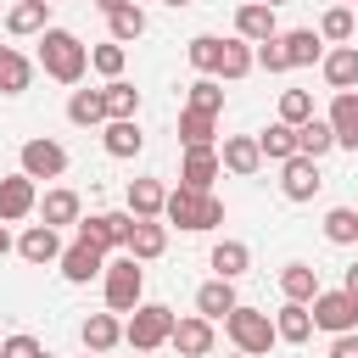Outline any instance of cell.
<instances>
[{
	"label": "cell",
	"instance_id": "1",
	"mask_svg": "<svg viewBox=\"0 0 358 358\" xmlns=\"http://www.w3.org/2000/svg\"><path fill=\"white\" fill-rule=\"evenodd\" d=\"M39 67L56 84H78L90 67V45H78V34H67V28H45L39 34Z\"/></svg>",
	"mask_w": 358,
	"mask_h": 358
},
{
	"label": "cell",
	"instance_id": "2",
	"mask_svg": "<svg viewBox=\"0 0 358 358\" xmlns=\"http://www.w3.org/2000/svg\"><path fill=\"white\" fill-rule=\"evenodd\" d=\"M162 218L168 224H179V229H218L224 224V201L213 196V190H168V201H162Z\"/></svg>",
	"mask_w": 358,
	"mask_h": 358
},
{
	"label": "cell",
	"instance_id": "3",
	"mask_svg": "<svg viewBox=\"0 0 358 358\" xmlns=\"http://www.w3.org/2000/svg\"><path fill=\"white\" fill-rule=\"evenodd\" d=\"M224 336L235 341V352H246V358H263L280 336H274V319L268 313H257V308H246V302H235L229 313H224Z\"/></svg>",
	"mask_w": 358,
	"mask_h": 358
},
{
	"label": "cell",
	"instance_id": "4",
	"mask_svg": "<svg viewBox=\"0 0 358 358\" xmlns=\"http://www.w3.org/2000/svg\"><path fill=\"white\" fill-rule=\"evenodd\" d=\"M101 291H106V313H134L140 308V291H145V274H140V263L123 252V257H112L106 263V274H101Z\"/></svg>",
	"mask_w": 358,
	"mask_h": 358
},
{
	"label": "cell",
	"instance_id": "5",
	"mask_svg": "<svg viewBox=\"0 0 358 358\" xmlns=\"http://www.w3.org/2000/svg\"><path fill=\"white\" fill-rule=\"evenodd\" d=\"M173 308H162V302H140L134 313H129V324H123V341L134 347V352H157L168 336H173Z\"/></svg>",
	"mask_w": 358,
	"mask_h": 358
},
{
	"label": "cell",
	"instance_id": "6",
	"mask_svg": "<svg viewBox=\"0 0 358 358\" xmlns=\"http://www.w3.org/2000/svg\"><path fill=\"white\" fill-rule=\"evenodd\" d=\"M308 313H313V330H330V336L358 330V296H347L341 285H336V291H319V296L308 302Z\"/></svg>",
	"mask_w": 358,
	"mask_h": 358
},
{
	"label": "cell",
	"instance_id": "7",
	"mask_svg": "<svg viewBox=\"0 0 358 358\" xmlns=\"http://www.w3.org/2000/svg\"><path fill=\"white\" fill-rule=\"evenodd\" d=\"M129 229H134V213H90V218H78V241H90L101 252H123Z\"/></svg>",
	"mask_w": 358,
	"mask_h": 358
},
{
	"label": "cell",
	"instance_id": "8",
	"mask_svg": "<svg viewBox=\"0 0 358 358\" xmlns=\"http://www.w3.org/2000/svg\"><path fill=\"white\" fill-rule=\"evenodd\" d=\"M22 173L28 179H62L67 173V151L56 140H22Z\"/></svg>",
	"mask_w": 358,
	"mask_h": 358
},
{
	"label": "cell",
	"instance_id": "9",
	"mask_svg": "<svg viewBox=\"0 0 358 358\" xmlns=\"http://www.w3.org/2000/svg\"><path fill=\"white\" fill-rule=\"evenodd\" d=\"M319 162L313 157H291V162H280V190H285V201H313L319 196Z\"/></svg>",
	"mask_w": 358,
	"mask_h": 358
},
{
	"label": "cell",
	"instance_id": "10",
	"mask_svg": "<svg viewBox=\"0 0 358 358\" xmlns=\"http://www.w3.org/2000/svg\"><path fill=\"white\" fill-rule=\"evenodd\" d=\"M62 274L73 280V285H90L95 274H106V252L101 246H90V241H73V246H62Z\"/></svg>",
	"mask_w": 358,
	"mask_h": 358
},
{
	"label": "cell",
	"instance_id": "11",
	"mask_svg": "<svg viewBox=\"0 0 358 358\" xmlns=\"http://www.w3.org/2000/svg\"><path fill=\"white\" fill-rule=\"evenodd\" d=\"M168 341L179 347V358H207V352H213V319L185 313V319H173V336H168Z\"/></svg>",
	"mask_w": 358,
	"mask_h": 358
},
{
	"label": "cell",
	"instance_id": "12",
	"mask_svg": "<svg viewBox=\"0 0 358 358\" xmlns=\"http://www.w3.org/2000/svg\"><path fill=\"white\" fill-rule=\"evenodd\" d=\"M39 207V190H34V179L28 173H11V179H0V224H17V218H28Z\"/></svg>",
	"mask_w": 358,
	"mask_h": 358
},
{
	"label": "cell",
	"instance_id": "13",
	"mask_svg": "<svg viewBox=\"0 0 358 358\" xmlns=\"http://www.w3.org/2000/svg\"><path fill=\"white\" fill-rule=\"evenodd\" d=\"M218 168H229L235 179H252L263 168V151H257V134H229L224 151H218Z\"/></svg>",
	"mask_w": 358,
	"mask_h": 358
},
{
	"label": "cell",
	"instance_id": "14",
	"mask_svg": "<svg viewBox=\"0 0 358 358\" xmlns=\"http://www.w3.org/2000/svg\"><path fill=\"white\" fill-rule=\"evenodd\" d=\"M134 263H151V257H162L168 252V224L162 218H134V229H129V246H123Z\"/></svg>",
	"mask_w": 358,
	"mask_h": 358
},
{
	"label": "cell",
	"instance_id": "15",
	"mask_svg": "<svg viewBox=\"0 0 358 358\" xmlns=\"http://www.w3.org/2000/svg\"><path fill=\"white\" fill-rule=\"evenodd\" d=\"M218 173H224V168H218V145L185 151V162H179V185H185V190H213Z\"/></svg>",
	"mask_w": 358,
	"mask_h": 358
},
{
	"label": "cell",
	"instance_id": "16",
	"mask_svg": "<svg viewBox=\"0 0 358 358\" xmlns=\"http://www.w3.org/2000/svg\"><path fill=\"white\" fill-rule=\"evenodd\" d=\"M330 134H336V145H347V151H358V90H341L336 101H330Z\"/></svg>",
	"mask_w": 358,
	"mask_h": 358
},
{
	"label": "cell",
	"instance_id": "17",
	"mask_svg": "<svg viewBox=\"0 0 358 358\" xmlns=\"http://www.w3.org/2000/svg\"><path fill=\"white\" fill-rule=\"evenodd\" d=\"M280 28H274V11L263 6V0H246L241 11H235V39H246V45H263V39H274Z\"/></svg>",
	"mask_w": 358,
	"mask_h": 358
},
{
	"label": "cell",
	"instance_id": "18",
	"mask_svg": "<svg viewBox=\"0 0 358 358\" xmlns=\"http://www.w3.org/2000/svg\"><path fill=\"white\" fill-rule=\"evenodd\" d=\"M324 84L341 95V90H358V45H336V50H324Z\"/></svg>",
	"mask_w": 358,
	"mask_h": 358
},
{
	"label": "cell",
	"instance_id": "19",
	"mask_svg": "<svg viewBox=\"0 0 358 358\" xmlns=\"http://www.w3.org/2000/svg\"><path fill=\"white\" fill-rule=\"evenodd\" d=\"M17 252H22V263H56L62 257V235L50 224H28L22 241H17Z\"/></svg>",
	"mask_w": 358,
	"mask_h": 358
},
{
	"label": "cell",
	"instance_id": "20",
	"mask_svg": "<svg viewBox=\"0 0 358 358\" xmlns=\"http://www.w3.org/2000/svg\"><path fill=\"white\" fill-rule=\"evenodd\" d=\"M280 45H285V62H291V67L324 62V39H319V28H291V34H280Z\"/></svg>",
	"mask_w": 358,
	"mask_h": 358
},
{
	"label": "cell",
	"instance_id": "21",
	"mask_svg": "<svg viewBox=\"0 0 358 358\" xmlns=\"http://www.w3.org/2000/svg\"><path fill=\"white\" fill-rule=\"evenodd\" d=\"M252 268V246L246 241H218L213 246V280H241Z\"/></svg>",
	"mask_w": 358,
	"mask_h": 358
},
{
	"label": "cell",
	"instance_id": "22",
	"mask_svg": "<svg viewBox=\"0 0 358 358\" xmlns=\"http://www.w3.org/2000/svg\"><path fill=\"white\" fill-rule=\"evenodd\" d=\"M280 291H285V302H313L324 285H319V268H308V263H285V268H280Z\"/></svg>",
	"mask_w": 358,
	"mask_h": 358
},
{
	"label": "cell",
	"instance_id": "23",
	"mask_svg": "<svg viewBox=\"0 0 358 358\" xmlns=\"http://www.w3.org/2000/svg\"><path fill=\"white\" fill-rule=\"evenodd\" d=\"M274 336L291 341V347H302V341L313 336V313H308V302H285V308L274 313Z\"/></svg>",
	"mask_w": 358,
	"mask_h": 358
},
{
	"label": "cell",
	"instance_id": "24",
	"mask_svg": "<svg viewBox=\"0 0 358 358\" xmlns=\"http://www.w3.org/2000/svg\"><path fill=\"white\" fill-rule=\"evenodd\" d=\"M117 341H123L117 313H90V319H84V352H95V358H101V352H112Z\"/></svg>",
	"mask_w": 358,
	"mask_h": 358
},
{
	"label": "cell",
	"instance_id": "25",
	"mask_svg": "<svg viewBox=\"0 0 358 358\" xmlns=\"http://www.w3.org/2000/svg\"><path fill=\"white\" fill-rule=\"evenodd\" d=\"M28 84H34V62H28L22 50L0 45V95H22Z\"/></svg>",
	"mask_w": 358,
	"mask_h": 358
},
{
	"label": "cell",
	"instance_id": "26",
	"mask_svg": "<svg viewBox=\"0 0 358 358\" xmlns=\"http://www.w3.org/2000/svg\"><path fill=\"white\" fill-rule=\"evenodd\" d=\"M162 201H168L162 179H129V213L134 218H162Z\"/></svg>",
	"mask_w": 358,
	"mask_h": 358
},
{
	"label": "cell",
	"instance_id": "27",
	"mask_svg": "<svg viewBox=\"0 0 358 358\" xmlns=\"http://www.w3.org/2000/svg\"><path fill=\"white\" fill-rule=\"evenodd\" d=\"M78 218H84V207H78L73 190H45V201H39V224L62 229V224H78Z\"/></svg>",
	"mask_w": 358,
	"mask_h": 358
},
{
	"label": "cell",
	"instance_id": "28",
	"mask_svg": "<svg viewBox=\"0 0 358 358\" xmlns=\"http://www.w3.org/2000/svg\"><path fill=\"white\" fill-rule=\"evenodd\" d=\"M229 308H235V280H207V285L196 291V313H201V319L218 324Z\"/></svg>",
	"mask_w": 358,
	"mask_h": 358
},
{
	"label": "cell",
	"instance_id": "29",
	"mask_svg": "<svg viewBox=\"0 0 358 358\" xmlns=\"http://www.w3.org/2000/svg\"><path fill=\"white\" fill-rule=\"evenodd\" d=\"M6 28H11V34H45V28H50V6H45V0H17V6L6 11Z\"/></svg>",
	"mask_w": 358,
	"mask_h": 358
},
{
	"label": "cell",
	"instance_id": "30",
	"mask_svg": "<svg viewBox=\"0 0 358 358\" xmlns=\"http://www.w3.org/2000/svg\"><path fill=\"white\" fill-rule=\"evenodd\" d=\"M101 106H106V123H123V117H134V112H140V90H134V84H123V78H112V84L101 90Z\"/></svg>",
	"mask_w": 358,
	"mask_h": 358
},
{
	"label": "cell",
	"instance_id": "31",
	"mask_svg": "<svg viewBox=\"0 0 358 358\" xmlns=\"http://www.w3.org/2000/svg\"><path fill=\"white\" fill-rule=\"evenodd\" d=\"M101 145H106V157H134V151L145 145V134H140L134 117H123V123H106V129H101Z\"/></svg>",
	"mask_w": 358,
	"mask_h": 358
},
{
	"label": "cell",
	"instance_id": "32",
	"mask_svg": "<svg viewBox=\"0 0 358 358\" xmlns=\"http://www.w3.org/2000/svg\"><path fill=\"white\" fill-rule=\"evenodd\" d=\"M257 151H263V162H291V157H296V129L268 123V129L257 134Z\"/></svg>",
	"mask_w": 358,
	"mask_h": 358
},
{
	"label": "cell",
	"instance_id": "33",
	"mask_svg": "<svg viewBox=\"0 0 358 358\" xmlns=\"http://www.w3.org/2000/svg\"><path fill=\"white\" fill-rule=\"evenodd\" d=\"M67 117H73L78 129H95V123H106L101 90H73V95H67Z\"/></svg>",
	"mask_w": 358,
	"mask_h": 358
},
{
	"label": "cell",
	"instance_id": "34",
	"mask_svg": "<svg viewBox=\"0 0 358 358\" xmlns=\"http://www.w3.org/2000/svg\"><path fill=\"white\" fill-rule=\"evenodd\" d=\"M213 129H218V117H207V112H179V140H185V151H201V145H213Z\"/></svg>",
	"mask_w": 358,
	"mask_h": 358
},
{
	"label": "cell",
	"instance_id": "35",
	"mask_svg": "<svg viewBox=\"0 0 358 358\" xmlns=\"http://www.w3.org/2000/svg\"><path fill=\"white\" fill-rule=\"evenodd\" d=\"M330 145H336V134H330V123H324V117H308V123L296 129V157H313V162H319Z\"/></svg>",
	"mask_w": 358,
	"mask_h": 358
},
{
	"label": "cell",
	"instance_id": "36",
	"mask_svg": "<svg viewBox=\"0 0 358 358\" xmlns=\"http://www.w3.org/2000/svg\"><path fill=\"white\" fill-rule=\"evenodd\" d=\"M185 56H190V67H196L201 78H213V73H218V56H224V39H218V34H196Z\"/></svg>",
	"mask_w": 358,
	"mask_h": 358
},
{
	"label": "cell",
	"instance_id": "37",
	"mask_svg": "<svg viewBox=\"0 0 358 358\" xmlns=\"http://www.w3.org/2000/svg\"><path fill=\"white\" fill-rule=\"evenodd\" d=\"M246 73H252V45L246 39H224V56H218L213 78H246Z\"/></svg>",
	"mask_w": 358,
	"mask_h": 358
},
{
	"label": "cell",
	"instance_id": "38",
	"mask_svg": "<svg viewBox=\"0 0 358 358\" xmlns=\"http://www.w3.org/2000/svg\"><path fill=\"white\" fill-rule=\"evenodd\" d=\"M324 241L352 246V241H358V207H330V213H324Z\"/></svg>",
	"mask_w": 358,
	"mask_h": 358
},
{
	"label": "cell",
	"instance_id": "39",
	"mask_svg": "<svg viewBox=\"0 0 358 358\" xmlns=\"http://www.w3.org/2000/svg\"><path fill=\"white\" fill-rule=\"evenodd\" d=\"M106 22H112V45H129V39H140V34H145V11H140L134 0H129L123 11H112Z\"/></svg>",
	"mask_w": 358,
	"mask_h": 358
},
{
	"label": "cell",
	"instance_id": "40",
	"mask_svg": "<svg viewBox=\"0 0 358 358\" xmlns=\"http://www.w3.org/2000/svg\"><path fill=\"white\" fill-rule=\"evenodd\" d=\"M185 106H190V112H207V117H218V112H224V90H218V78H196Z\"/></svg>",
	"mask_w": 358,
	"mask_h": 358
},
{
	"label": "cell",
	"instance_id": "41",
	"mask_svg": "<svg viewBox=\"0 0 358 358\" xmlns=\"http://www.w3.org/2000/svg\"><path fill=\"white\" fill-rule=\"evenodd\" d=\"M308 117H313V95H308V90H285V95H280V123H285V129H302Z\"/></svg>",
	"mask_w": 358,
	"mask_h": 358
},
{
	"label": "cell",
	"instance_id": "42",
	"mask_svg": "<svg viewBox=\"0 0 358 358\" xmlns=\"http://www.w3.org/2000/svg\"><path fill=\"white\" fill-rule=\"evenodd\" d=\"M319 39L347 45V39H352V11H347V6H330V11L319 17Z\"/></svg>",
	"mask_w": 358,
	"mask_h": 358
},
{
	"label": "cell",
	"instance_id": "43",
	"mask_svg": "<svg viewBox=\"0 0 358 358\" xmlns=\"http://www.w3.org/2000/svg\"><path fill=\"white\" fill-rule=\"evenodd\" d=\"M252 67H263V73H291V62H285V45H280V34H274V39H263V45L252 50Z\"/></svg>",
	"mask_w": 358,
	"mask_h": 358
},
{
	"label": "cell",
	"instance_id": "44",
	"mask_svg": "<svg viewBox=\"0 0 358 358\" xmlns=\"http://www.w3.org/2000/svg\"><path fill=\"white\" fill-rule=\"evenodd\" d=\"M90 67L106 73V84H112V78L123 73V45H95V50H90Z\"/></svg>",
	"mask_w": 358,
	"mask_h": 358
},
{
	"label": "cell",
	"instance_id": "45",
	"mask_svg": "<svg viewBox=\"0 0 358 358\" xmlns=\"http://www.w3.org/2000/svg\"><path fill=\"white\" fill-rule=\"evenodd\" d=\"M39 352H45V347H39L34 336H6V341H0V358H39Z\"/></svg>",
	"mask_w": 358,
	"mask_h": 358
},
{
	"label": "cell",
	"instance_id": "46",
	"mask_svg": "<svg viewBox=\"0 0 358 358\" xmlns=\"http://www.w3.org/2000/svg\"><path fill=\"white\" fill-rule=\"evenodd\" d=\"M330 358H358V330L336 336V341H330Z\"/></svg>",
	"mask_w": 358,
	"mask_h": 358
},
{
	"label": "cell",
	"instance_id": "47",
	"mask_svg": "<svg viewBox=\"0 0 358 358\" xmlns=\"http://www.w3.org/2000/svg\"><path fill=\"white\" fill-rule=\"evenodd\" d=\"M341 291H347V296H358V263H352V268L341 274Z\"/></svg>",
	"mask_w": 358,
	"mask_h": 358
},
{
	"label": "cell",
	"instance_id": "48",
	"mask_svg": "<svg viewBox=\"0 0 358 358\" xmlns=\"http://www.w3.org/2000/svg\"><path fill=\"white\" fill-rule=\"evenodd\" d=\"M95 6H101V11H106V17H112V11H123V6H129V0H95Z\"/></svg>",
	"mask_w": 358,
	"mask_h": 358
},
{
	"label": "cell",
	"instance_id": "49",
	"mask_svg": "<svg viewBox=\"0 0 358 358\" xmlns=\"http://www.w3.org/2000/svg\"><path fill=\"white\" fill-rule=\"evenodd\" d=\"M6 252H11V229L0 224V257H6Z\"/></svg>",
	"mask_w": 358,
	"mask_h": 358
},
{
	"label": "cell",
	"instance_id": "50",
	"mask_svg": "<svg viewBox=\"0 0 358 358\" xmlns=\"http://www.w3.org/2000/svg\"><path fill=\"white\" fill-rule=\"evenodd\" d=\"M263 6H268V11H274V6H285V0H263Z\"/></svg>",
	"mask_w": 358,
	"mask_h": 358
},
{
	"label": "cell",
	"instance_id": "51",
	"mask_svg": "<svg viewBox=\"0 0 358 358\" xmlns=\"http://www.w3.org/2000/svg\"><path fill=\"white\" fill-rule=\"evenodd\" d=\"M162 6H190V0H162Z\"/></svg>",
	"mask_w": 358,
	"mask_h": 358
},
{
	"label": "cell",
	"instance_id": "52",
	"mask_svg": "<svg viewBox=\"0 0 358 358\" xmlns=\"http://www.w3.org/2000/svg\"><path fill=\"white\" fill-rule=\"evenodd\" d=\"M39 358H50V352H39Z\"/></svg>",
	"mask_w": 358,
	"mask_h": 358
},
{
	"label": "cell",
	"instance_id": "53",
	"mask_svg": "<svg viewBox=\"0 0 358 358\" xmlns=\"http://www.w3.org/2000/svg\"><path fill=\"white\" fill-rule=\"evenodd\" d=\"M45 6H56V0H45Z\"/></svg>",
	"mask_w": 358,
	"mask_h": 358
},
{
	"label": "cell",
	"instance_id": "54",
	"mask_svg": "<svg viewBox=\"0 0 358 358\" xmlns=\"http://www.w3.org/2000/svg\"><path fill=\"white\" fill-rule=\"evenodd\" d=\"M84 358H95V352H84Z\"/></svg>",
	"mask_w": 358,
	"mask_h": 358
},
{
	"label": "cell",
	"instance_id": "55",
	"mask_svg": "<svg viewBox=\"0 0 358 358\" xmlns=\"http://www.w3.org/2000/svg\"><path fill=\"white\" fill-rule=\"evenodd\" d=\"M235 358H246V352H235Z\"/></svg>",
	"mask_w": 358,
	"mask_h": 358
},
{
	"label": "cell",
	"instance_id": "56",
	"mask_svg": "<svg viewBox=\"0 0 358 358\" xmlns=\"http://www.w3.org/2000/svg\"><path fill=\"white\" fill-rule=\"evenodd\" d=\"M341 6H352V0H341Z\"/></svg>",
	"mask_w": 358,
	"mask_h": 358
}]
</instances>
